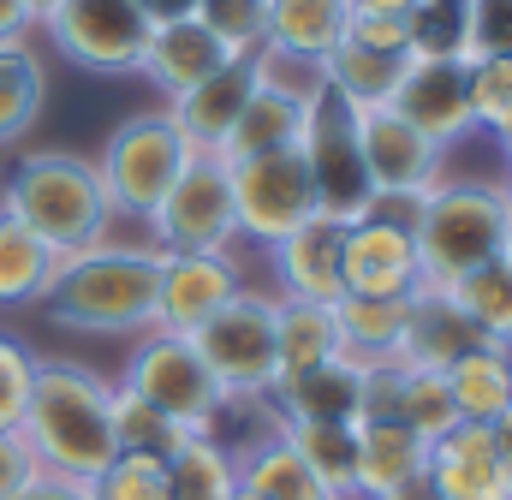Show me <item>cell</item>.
Listing matches in <instances>:
<instances>
[{
	"label": "cell",
	"mask_w": 512,
	"mask_h": 500,
	"mask_svg": "<svg viewBox=\"0 0 512 500\" xmlns=\"http://www.w3.org/2000/svg\"><path fill=\"white\" fill-rule=\"evenodd\" d=\"M501 256H507V262H512V233H507V245H501Z\"/></svg>",
	"instance_id": "51"
},
{
	"label": "cell",
	"mask_w": 512,
	"mask_h": 500,
	"mask_svg": "<svg viewBox=\"0 0 512 500\" xmlns=\"http://www.w3.org/2000/svg\"><path fill=\"white\" fill-rule=\"evenodd\" d=\"M233 173V215H239V239L251 245H280L292 227H304L316 215V185H310V161L304 149H274L251 161H227Z\"/></svg>",
	"instance_id": "10"
},
{
	"label": "cell",
	"mask_w": 512,
	"mask_h": 500,
	"mask_svg": "<svg viewBox=\"0 0 512 500\" xmlns=\"http://www.w3.org/2000/svg\"><path fill=\"white\" fill-rule=\"evenodd\" d=\"M239 489L256 500H328V489L304 471V459L280 435H268L251 453H239Z\"/></svg>",
	"instance_id": "34"
},
{
	"label": "cell",
	"mask_w": 512,
	"mask_h": 500,
	"mask_svg": "<svg viewBox=\"0 0 512 500\" xmlns=\"http://www.w3.org/2000/svg\"><path fill=\"white\" fill-rule=\"evenodd\" d=\"M310 90H316V78L310 84H286L274 72V60H268V72H262V84L251 90L239 125L227 131L221 161H251V155H274V149H298L304 143V125H310Z\"/></svg>",
	"instance_id": "18"
},
{
	"label": "cell",
	"mask_w": 512,
	"mask_h": 500,
	"mask_svg": "<svg viewBox=\"0 0 512 500\" xmlns=\"http://www.w3.org/2000/svg\"><path fill=\"white\" fill-rule=\"evenodd\" d=\"M42 6H48V0H36V12H42ZM36 24H42V18H36Z\"/></svg>",
	"instance_id": "53"
},
{
	"label": "cell",
	"mask_w": 512,
	"mask_h": 500,
	"mask_svg": "<svg viewBox=\"0 0 512 500\" xmlns=\"http://www.w3.org/2000/svg\"><path fill=\"white\" fill-rule=\"evenodd\" d=\"M36 471H42V465H36V453L24 447V435H18V429H6V435H0V500H12L30 477H36Z\"/></svg>",
	"instance_id": "43"
},
{
	"label": "cell",
	"mask_w": 512,
	"mask_h": 500,
	"mask_svg": "<svg viewBox=\"0 0 512 500\" xmlns=\"http://www.w3.org/2000/svg\"><path fill=\"white\" fill-rule=\"evenodd\" d=\"M340 286L352 298H411L423 292V262L411 245V227L399 221H352L346 227V250H340Z\"/></svg>",
	"instance_id": "14"
},
{
	"label": "cell",
	"mask_w": 512,
	"mask_h": 500,
	"mask_svg": "<svg viewBox=\"0 0 512 500\" xmlns=\"http://www.w3.org/2000/svg\"><path fill=\"white\" fill-rule=\"evenodd\" d=\"M36 18V0H0V42H30Z\"/></svg>",
	"instance_id": "45"
},
{
	"label": "cell",
	"mask_w": 512,
	"mask_h": 500,
	"mask_svg": "<svg viewBox=\"0 0 512 500\" xmlns=\"http://www.w3.org/2000/svg\"><path fill=\"white\" fill-rule=\"evenodd\" d=\"M399 120H411L441 155L459 149L477 125H471V90H465V60H435V54H411L399 72V90L387 102Z\"/></svg>",
	"instance_id": "13"
},
{
	"label": "cell",
	"mask_w": 512,
	"mask_h": 500,
	"mask_svg": "<svg viewBox=\"0 0 512 500\" xmlns=\"http://www.w3.org/2000/svg\"><path fill=\"white\" fill-rule=\"evenodd\" d=\"M48 108V66L30 42H0V149L18 143Z\"/></svg>",
	"instance_id": "31"
},
{
	"label": "cell",
	"mask_w": 512,
	"mask_h": 500,
	"mask_svg": "<svg viewBox=\"0 0 512 500\" xmlns=\"http://www.w3.org/2000/svg\"><path fill=\"white\" fill-rule=\"evenodd\" d=\"M447 393H453V405H459L465 423H495L512 399V346L483 340L471 358H459L447 370Z\"/></svg>",
	"instance_id": "29"
},
{
	"label": "cell",
	"mask_w": 512,
	"mask_h": 500,
	"mask_svg": "<svg viewBox=\"0 0 512 500\" xmlns=\"http://www.w3.org/2000/svg\"><path fill=\"white\" fill-rule=\"evenodd\" d=\"M280 441L304 459L328 500H358V423H280Z\"/></svg>",
	"instance_id": "25"
},
{
	"label": "cell",
	"mask_w": 512,
	"mask_h": 500,
	"mask_svg": "<svg viewBox=\"0 0 512 500\" xmlns=\"http://www.w3.org/2000/svg\"><path fill=\"white\" fill-rule=\"evenodd\" d=\"M423 471L441 500H512V459L489 423H459L441 441H429Z\"/></svg>",
	"instance_id": "17"
},
{
	"label": "cell",
	"mask_w": 512,
	"mask_h": 500,
	"mask_svg": "<svg viewBox=\"0 0 512 500\" xmlns=\"http://www.w3.org/2000/svg\"><path fill=\"white\" fill-rule=\"evenodd\" d=\"M274 358L280 375L316 370L328 358H340V328H334V304H304V298H280V316H274Z\"/></svg>",
	"instance_id": "27"
},
{
	"label": "cell",
	"mask_w": 512,
	"mask_h": 500,
	"mask_svg": "<svg viewBox=\"0 0 512 500\" xmlns=\"http://www.w3.org/2000/svg\"><path fill=\"white\" fill-rule=\"evenodd\" d=\"M507 203H512V179H507Z\"/></svg>",
	"instance_id": "54"
},
{
	"label": "cell",
	"mask_w": 512,
	"mask_h": 500,
	"mask_svg": "<svg viewBox=\"0 0 512 500\" xmlns=\"http://www.w3.org/2000/svg\"><path fill=\"white\" fill-rule=\"evenodd\" d=\"M90 500H167L161 465H143V459H114L108 471H96V477H90Z\"/></svg>",
	"instance_id": "42"
},
{
	"label": "cell",
	"mask_w": 512,
	"mask_h": 500,
	"mask_svg": "<svg viewBox=\"0 0 512 500\" xmlns=\"http://www.w3.org/2000/svg\"><path fill=\"white\" fill-rule=\"evenodd\" d=\"M495 143H501V161H507V167H512V125H507V131H501V137H495Z\"/></svg>",
	"instance_id": "50"
},
{
	"label": "cell",
	"mask_w": 512,
	"mask_h": 500,
	"mask_svg": "<svg viewBox=\"0 0 512 500\" xmlns=\"http://www.w3.org/2000/svg\"><path fill=\"white\" fill-rule=\"evenodd\" d=\"M268 405L280 423H358V358L340 352L316 370L274 381Z\"/></svg>",
	"instance_id": "23"
},
{
	"label": "cell",
	"mask_w": 512,
	"mask_h": 500,
	"mask_svg": "<svg viewBox=\"0 0 512 500\" xmlns=\"http://www.w3.org/2000/svg\"><path fill=\"white\" fill-rule=\"evenodd\" d=\"M483 346V328L447 298V292H435V286H423V292H411V310H405V334H399V364L405 370H453L459 358H471Z\"/></svg>",
	"instance_id": "20"
},
{
	"label": "cell",
	"mask_w": 512,
	"mask_h": 500,
	"mask_svg": "<svg viewBox=\"0 0 512 500\" xmlns=\"http://www.w3.org/2000/svg\"><path fill=\"white\" fill-rule=\"evenodd\" d=\"M447 298L483 328V340L512 346V262L507 256H489V262H477L471 274H459V280L447 286Z\"/></svg>",
	"instance_id": "35"
},
{
	"label": "cell",
	"mask_w": 512,
	"mask_h": 500,
	"mask_svg": "<svg viewBox=\"0 0 512 500\" xmlns=\"http://www.w3.org/2000/svg\"><path fill=\"white\" fill-rule=\"evenodd\" d=\"M120 387L137 393L143 405L167 411L173 423H185L191 435H209V429L221 423V411H227V393H221V381L209 375V364L197 358L191 334H167V328L137 334Z\"/></svg>",
	"instance_id": "6"
},
{
	"label": "cell",
	"mask_w": 512,
	"mask_h": 500,
	"mask_svg": "<svg viewBox=\"0 0 512 500\" xmlns=\"http://www.w3.org/2000/svg\"><path fill=\"white\" fill-rule=\"evenodd\" d=\"M167 500H233L239 495V453L215 435H191L167 465H161Z\"/></svg>",
	"instance_id": "28"
},
{
	"label": "cell",
	"mask_w": 512,
	"mask_h": 500,
	"mask_svg": "<svg viewBox=\"0 0 512 500\" xmlns=\"http://www.w3.org/2000/svg\"><path fill=\"white\" fill-rule=\"evenodd\" d=\"M12 500H90V483L84 477H60V471H36Z\"/></svg>",
	"instance_id": "44"
},
{
	"label": "cell",
	"mask_w": 512,
	"mask_h": 500,
	"mask_svg": "<svg viewBox=\"0 0 512 500\" xmlns=\"http://www.w3.org/2000/svg\"><path fill=\"white\" fill-rule=\"evenodd\" d=\"M227 60H239V54H227L197 18H173V24H149V42H143V54H137V78H149V84L173 102V96H185L191 84H203L209 72H221Z\"/></svg>",
	"instance_id": "21"
},
{
	"label": "cell",
	"mask_w": 512,
	"mask_h": 500,
	"mask_svg": "<svg viewBox=\"0 0 512 500\" xmlns=\"http://www.w3.org/2000/svg\"><path fill=\"white\" fill-rule=\"evenodd\" d=\"M0 209L18 215L54 256H78L96 239H108V227H114V203L102 191L96 161H84L72 149H36V155H24L12 167V179H6Z\"/></svg>",
	"instance_id": "3"
},
{
	"label": "cell",
	"mask_w": 512,
	"mask_h": 500,
	"mask_svg": "<svg viewBox=\"0 0 512 500\" xmlns=\"http://www.w3.org/2000/svg\"><path fill=\"white\" fill-rule=\"evenodd\" d=\"M489 429H495V441H501V453L512 459V399H507V411H501V417H495Z\"/></svg>",
	"instance_id": "49"
},
{
	"label": "cell",
	"mask_w": 512,
	"mask_h": 500,
	"mask_svg": "<svg viewBox=\"0 0 512 500\" xmlns=\"http://www.w3.org/2000/svg\"><path fill=\"white\" fill-rule=\"evenodd\" d=\"M411 54L465 60V0H423L411 12Z\"/></svg>",
	"instance_id": "39"
},
{
	"label": "cell",
	"mask_w": 512,
	"mask_h": 500,
	"mask_svg": "<svg viewBox=\"0 0 512 500\" xmlns=\"http://www.w3.org/2000/svg\"><path fill=\"white\" fill-rule=\"evenodd\" d=\"M108 417H114V459H143V465H167L185 441H191V429L185 423H173L167 411H155V405H143L137 393H126L120 381H114V399H108Z\"/></svg>",
	"instance_id": "30"
},
{
	"label": "cell",
	"mask_w": 512,
	"mask_h": 500,
	"mask_svg": "<svg viewBox=\"0 0 512 500\" xmlns=\"http://www.w3.org/2000/svg\"><path fill=\"white\" fill-rule=\"evenodd\" d=\"M36 30H48V42L84 72H137V54L149 42L137 0H48Z\"/></svg>",
	"instance_id": "11"
},
{
	"label": "cell",
	"mask_w": 512,
	"mask_h": 500,
	"mask_svg": "<svg viewBox=\"0 0 512 500\" xmlns=\"http://www.w3.org/2000/svg\"><path fill=\"white\" fill-rule=\"evenodd\" d=\"M507 233H512L507 185H489V179H441L417 203V221H411V245H417V262H423V286L447 292L459 274H471L477 262L501 256Z\"/></svg>",
	"instance_id": "4"
},
{
	"label": "cell",
	"mask_w": 512,
	"mask_h": 500,
	"mask_svg": "<svg viewBox=\"0 0 512 500\" xmlns=\"http://www.w3.org/2000/svg\"><path fill=\"white\" fill-rule=\"evenodd\" d=\"M155 250H233L239 245V215H233V173L221 155H191L173 191L143 215Z\"/></svg>",
	"instance_id": "8"
},
{
	"label": "cell",
	"mask_w": 512,
	"mask_h": 500,
	"mask_svg": "<svg viewBox=\"0 0 512 500\" xmlns=\"http://www.w3.org/2000/svg\"><path fill=\"white\" fill-rule=\"evenodd\" d=\"M423 0H352V12H376V18H411Z\"/></svg>",
	"instance_id": "48"
},
{
	"label": "cell",
	"mask_w": 512,
	"mask_h": 500,
	"mask_svg": "<svg viewBox=\"0 0 512 500\" xmlns=\"http://www.w3.org/2000/svg\"><path fill=\"white\" fill-rule=\"evenodd\" d=\"M54 268L60 256L42 245L18 215L0 209V304H42V292L54 286Z\"/></svg>",
	"instance_id": "32"
},
{
	"label": "cell",
	"mask_w": 512,
	"mask_h": 500,
	"mask_svg": "<svg viewBox=\"0 0 512 500\" xmlns=\"http://www.w3.org/2000/svg\"><path fill=\"white\" fill-rule=\"evenodd\" d=\"M465 90H471V125L501 137L512 125V60H465Z\"/></svg>",
	"instance_id": "38"
},
{
	"label": "cell",
	"mask_w": 512,
	"mask_h": 500,
	"mask_svg": "<svg viewBox=\"0 0 512 500\" xmlns=\"http://www.w3.org/2000/svg\"><path fill=\"white\" fill-rule=\"evenodd\" d=\"M346 18H352V0H268L262 54L316 72L346 42Z\"/></svg>",
	"instance_id": "22"
},
{
	"label": "cell",
	"mask_w": 512,
	"mask_h": 500,
	"mask_svg": "<svg viewBox=\"0 0 512 500\" xmlns=\"http://www.w3.org/2000/svg\"><path fill=\"white\" fill-rule=\"evenodd\" d=\"M48 316L72 334H149L161 304V250L96 239L78 256H60L54 286L42 292Z\"/></svg>",
	"instance_id": "1"
},
{
	"label": "cell",
	"mask_w": 512,
	"mask_h": 500,
	"mask_svg": "<svg viewBox=\"0 0 512 500\" xmlns=\"http://www.w3.org/2000/svg\"><path fill=\"white\" fill-rule=\"evenodd\" d=\"M340 250H346V221H334V215H310V221L292 227L280 245H268L280 298L334 304V298L346 292V286H340Z\"/></svg>",
	"instance_id": "19"
},
{
	"label": "cell",
	"mask_w": 512,
	"mask_h": 500,
	"mask_svg": "<svg viewBox=\"0 0 512 500\" xmlns=\"http://www.w3.org/2000/svg\"><path fill=\"white\" fill-rule=\"evenodd\" d=\"M405 60H411V54H382V48H364V42H340L310 78H316L334 102H346V108L358 114V108H387V102H393Z\"/></svg>",
	"instance_id": "24"
},
{
	"label": "cell",
	"mask_w": 512,
	"mask_h": 500,
	"mask_svg": "<svg viewBox=\"0 0 512 500\" xmlns=\"http://www.w3.org/2000/svg\"><path fill=\"white\" fill-rule=\"evenodd\" d=\"M185 161H191V143L179 137V125L161 108V114H131L126 125H114L108 149L96 155V173H102L114 215H149L173 191Z\"/></svg>",
	"instance_id": "7"
},
{
	"label": "cell",
	"mask_w": 512,
	"mask_h": 500,
	"mask_svg": "<svg viewBox=\"0 0 512 500\" xmlns=\"http://www.w3.org/2000/svg\"><path fill=\"white\" fill-rule=\"evenodd\" d=\"M512 60V0H465V60Z\"/></svg>",
	"instance_id": "40"
},
{
	"label": "cell",
	"mask_w": 512,
	"mask_h": 500,
	"mask_svg": "<svg viewBox=\"0 0 512 500\" xmlns=\"http://www.w3.org/2000/svg\"><path fill=\"white\" fill-rule=\"evenodd\" d=\"M304 161H310V185H316V215H334V221H364L370 203H376V185L364 173V155H358V125L352 108L334 102L322 84L310 90V125H304Z\"/></svg>",
	"instance_id": "9"
},
{
	"label": "cell",
	"mask_w": 512,
	"mask_h": 500,
	"mask_svg": "<svg viewBox=\"0 0 512 500\" xmlns=\"http://www.w3.org/2000/svg\"><path fill=\"white\" fill-rule=\"evenodd\" d=\"M399 423L417 435V441H441L447 429H459V405L447 393V375L441 370H405V387H399Z\"/></svg>",
	"instance_id": "36"
},
{
	"label": "cell",
	"mask_w": 512,
	"mask_h": 500,
	"mask_svg": "<svg viewBox=\"0 0 512 500\" xmlns=\"http://www.w3.org/2000/svg\"><path fill=\"white\" fill-rule=\"evenodd\" d=\"M405 310L411 298H334V328H340V352L352 358H393L399 334H405Z\"/></svg>",
	"instance_id": "33"
},
{
	"label": "cell",
	"mask_w": 512,
	"mask_h": 500,
	"mask_svg": "<svg viewBox=\"0 0 512 500\" xmlns=\"http://www.w3.org/2000/svg\"><path fill=\"white\" fill-rule=\"evenodd\" d=\"M137 6H143L149 24H173V18H191L197 12V0H137Z\"/></svg>",
	"instance_id": "46"
},
{
	"label": "cell",
	"mask_w": 512,
	"mask_h": 500,
	"mask_svg": "<svg viewBox=\"0 0 512 500\" xmlns=\"http://www.w3.org/2000/svg\"><path fill=\"white\" fill-rule=\"evenodd\" d=\"M352 125H358V155H364L376 197H411L417 203L447 179V155L411 120H399L393 108H358Z\"/></svg>",
	"instance_id": "12"
},
{
	"label": "cell",
	"mask_w": 512,
	"mask_h": 500,
	"mask_svg": "<svg viewBox=\"0 0 512 500\" xmlns=\"http://www.w3.org/2000/svg\"><path fill=\"white\" fill-rule=\"evenodd\" d=\"M114 381H102L84 364H60V358H36V381L18 417L24 447L36 453L42 471L60 477H96L114 465V417H108Z\"/></svg>",
	"instance_id": "2"
},
{
	"label": "cell",
	"mask_w": 512,
	"mask_h": 500,
	"mask_svg": "<svg viewBox=\"0 0 512 500\" xmlns=\"http://www.w3.org/2000/svg\"><path fill=\"white\" fill-rule=\"evenodd\" d=\"M245 286L233 250H161V304H155V328L167 334H191L197 322H209L233 292Z\"/></svg>",
	"instance_id": "16"
},
{
	"label": "cell",
	"mask_w": 512,
	"mask_h": 500,
	"mask_svg": "<svg viewBox=\"0 0 512 500\" xmlns=\"http://www.w3.org/2000/svg\"><path fill=\"white\" fill-rule=\"evenodd\" d=\"M262 72H268V54H239L221 72H209L203 84H191L185 96H173L167 120L179 125V137L191 143V155H221L227 149V131L239 125L251 90L262 84Z\"/></svg>",
	"instance_id": "15"
},
{
	"label": "cell",
	"mask_w": 512,
	"mask_h": 500,
	"mask_svg": "<svg viewBox=\"0 0 512 500\" xmlns=\"http://www.w3.org/2000/svg\"><path fill=\"white\" fill-rule=\"evenodd\" d=\"M233 500H256V495H245V489H239V495H233Z\"/></svg>",
	"instance_id": "52"
},
{
	"label": "cell",
	"mask_w": 512,
	"mask_h": 500,
	"mask_svg": "<svg viewBox=\"0 0 512 500\" xmlns=\"http://www.w3.org/2000/svg\"><path fill=\"white\" fill-rule=\"evenodd\" d=\"M376 500H441L435 495V483H429V471H417V477H405V483H393L387 495H376Z\"/></svg>",
	"instance_id": "47"
},
{
	"label": "cell",
	"mask_w": 512,
	"mask_h": 500,
	"mask_svg": "<svg viewBox=\"0 0 512 500\" xmlns=\"http://www.w3.org/2000/svg\"><path fill=\"white\" fill-rule=\"evenodd\" d=\"M227 54H262L268 36V0H197L191 12Z\"/></svg>",
	"instance_id": "37"
},
{
	"label": "cell",
	"mask_w": 512,
	"mask_h": 500,
	"mask_svg": "<svg viewBox=\"0 0 512 500\" xmlns=\"http://www.w3.org/2000/svg\"><path fill=\"white\" fill-rule=\"evenodd\" d=\"M429 459V441H417L399 417H382V423H358V500L387 495L393 483L417 477Z\"/></svg>",
	"instance_id": "26"
},
{
	"label": "cell",
	"mask_w": 512,
	"mask_h": 500,
	"mask_svg": "<svg viewBox=\"0 0 512 500\" xmlns=\"http://www.w3.org/2000/svg\"><path fill=\"white\" fill-rule=\"evenodd\" d=\"M30 381H36V352L12 334H0V435L18 429L24 417V399H30Z\"/></svg>",
	"instance_id": "41"
},
{
	"label": "cell",
	"mask_w": 512,
	"mask_h": 500,
	"mask_svg": "<svg viewBox=\"0 0 512 500\" xmlns=\"http://www.w3.org/2000/svg\"><path fill=\"white\" fill-rule=\"evenodd\" d=\"M274 316H280V292L239 286L209 322L191 328L197 358L209 364V375L221 381L227 399H268V393H274V375H280V358H274Z\"/></svg>",
	"instance_id": "5"
}]
</instances>
